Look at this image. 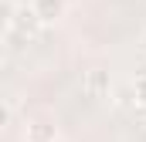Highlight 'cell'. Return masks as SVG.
Returning <instances> with one entry per match:
<instances>
[{
    "label": "cell",
    "mask_w": 146,
    "mask_h": 142,
    "mask_svg": "<svg viewBox=\"0 0 146 142\" xmlns=\"http://www.w3.org/2000/svg\"><path fill=\"white\" fill-rule=\"evenodd\" d=\"M109 88H112V78H109V71H102V68H92L88 74H85V91H88L92 98H106V95H109Z\"/></svg>",
    "instance_id": "3"
},
{
    "label": "cell",
    "mask_w": 146,
    "mask_h": 142,
    "mask_svg": "<svg viewBox=\"0 0 146 142\" xmlns=\"http://www.w3.org/2000/svg\"><path fill=\"white\" fill-rule=\"evenodd\" d=\"M37 27H44V24L37 20V14H34L31 3H17V7L7 3V31H10V34L31 41V37L37 34Z\"/></svg>",
    "instance_id": "1"
},
{
    "label": "cell",
    "mask_w": 146,
    "mask_h": 142,
    "mask_svg": "<svg viewBox=\"0 0 146 142\" xmlns=\"http://www.w3.org/2000/svg\"><path fill=\"white\" fill-rule=\"evenodd\" d=\"M31 7H34V14H37L41 24H54L65 14V0H31Z\"/></svg>",
    "instance_id": "4"
},
{
    "label": "cell",
    "mask_w": 146,
    "mask_h": 142,
    "mask_svg": "<svg viewBox=\"0 0 146 142\" xmlns=\"http://www.w3.org/2000/svg\"><path fill=\"white\" fill-rule=\"evenodd\" d=\"M27 142H58V125L51 118H34L27 122Z\"/></svg>",
    "instance_id": "2"
},
{
    "label": "cell",
    "mask_w": 146,
    "mask_h": 142,
    "mask_svg": "<svg viewBox=\"0 0 146 142\" xmlns=\"http://www.w3.org/2000/svg\"><path fill=\"white\" fill-rule=\"evenodd\" d=\"M133 102L139 108H146V74H139V78L133 81Z\"/></svg>",
    "instance_id": "5"
}]
</instances>
